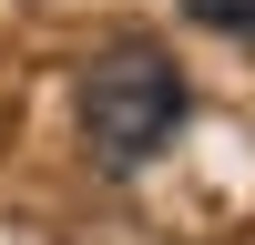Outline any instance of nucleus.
I'll use <instances>...</instances> for the list:
<instances>
[{"instance_id":"2","label":"nucleus","mask_w":255,"mask_h":245,"mask_svg":"<svg viewBox=\"0 0 255 245\" xmlns=\"http://www.w3.org/2000/svg\"><path fill=\"white\" fill-rule=\"evenodd\" d=\"M184 10H194L204 31H245L255 41V0H184Z\"/></svg>"},{"instance_id":"1","label":"nucleus","mask_w":255,"mask_h":245,"mask_svg":"<svg viewBox=\"0 0 255 245\" xmlns=\"http://www.w3.org/2000/svg\"><path fill=\"white\" fill-rule=\"evenodd\" d=\"M72 113H82V143H92V163H102V174H143V163H153L163 143L184 133L194 92H184V61L163 51V41L123 31V41H102V51L82 61Z\"/></svg>"}]
</instances>
